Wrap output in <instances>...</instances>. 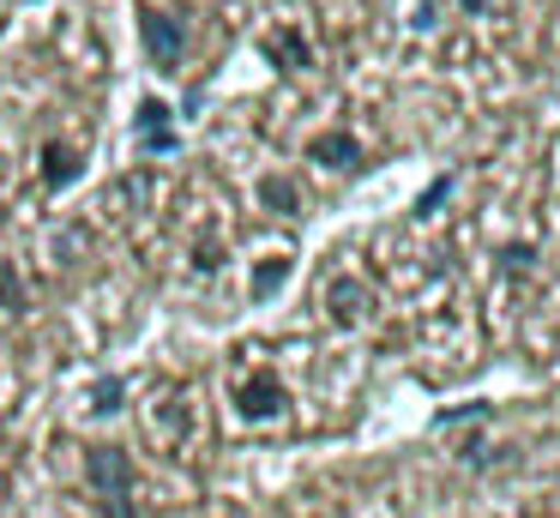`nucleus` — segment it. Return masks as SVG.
Wrapping results in <instances>:
<instances>
[{"label": "nucleus", "instance_id": "1", "mask_svg": "<svg viewBox=\"0 0 560 518\" xmlns=\"http://www.w3.org/2000/svg\"><path fill=\"white\" fill-rule=\"evenodd\" d=\"M91 482H97L103 494L115 500V513H127V500H133V470H127V452H115V446H103V452H91Z\"/></svg>", "mask_w": 560, "mask_h": 518}, {"label": "nucleus", "instance_id": "2", "mask_svg": "<svg viewBox=\"0 0 560 518\" xmlns=\"http://www.w3.org/2000/svg\"><path fill=\"white\" fill-rule=\"evenodd\" d=\"M145 48L158 55V67H175V60H182V24H175L170 12H151L145 19Z\"/></svg>", "mask_w": 560, "mask_h": 518}, {"label": "nucleus", "instance_id": "3", "mask_svg": "<svg viewBox=\"0 0 560 518\" xmlns=\"http://www.w3.org/2000/svg\"><path fill=\"white\" fill-rule=\"evenodd\" d=\"M278 404H283V385L271 380V373H259V380L242 385V416H271Z\"/></svg>", "mask_w": 560, "mask_h": 518}, {"label": "nucleus", "instance_id": "4", "mask_svg": "<svg viewBox=\"0 0 560 518\" xmlns=\"http://www.w3.org/2000/svg\"><path fill=\"white\" fill-rule=\"evenodd\" d=\"M362 313H368V289L355 284V277H338V284H331V320L350 325V320H362Z\"/></svg>", "mask_w": 560, "mask_h": 518}, {"label": "nucleus", "instance_id": "5", "mask_svg": "<svg viewBox=\"0 0 560 518\" xmlns=\"http://www.w3.org/2000/svg\"><path fill=\"white\" fill-rule=\"evenodd\" d=\"M307 157H314V163L343 169V163H355V139H350V133H319V139L307 145Z\"/></svg>", "mask_w": 560, "mask_h": 518}, {"label": "nucleus", "instance_id": "6", "mask_svg": "<svg viewBox=\"0 0 560 518\" xmlns=\"http://www.w3.org/2000/svg\"><path fill=\"white\" fill-rule=\"evenodd\" d=\"M266 55L278 60V67H307V55H314V48H307L302 31H278V36H266Z\"/></svg>", "mask_w": 560, "mask_h": 518}, {"label": "nucleus", "instance_id": "7", "mask_svg": "<svg viewBox=\"0 0 560 518\" xmlns=\"http://www.w3.org/2000/svg\"><path fill=\"white\" fill-rule=\"evenodd\" d=\"M73 169H79L73 145H49V151H43V175H49L55 187H61V181H73Z\"/></svg>", "mask_w": 560, "mask_h": 518}, {"label": "nucleus", "instance_id": "8", "mask_svg": "<svg viewBox=\"0 0 560 518\" xmlns=\"http://www.w3.org/2000/svg\"><path fill=\"white\" fill-rule=\"evenodd\" d=\"M259 199H266L271 211H295V205H302V193H295L283 175H266V181H259Z\"/></svg>", "mask_w": 560, "mask_h": 518}, {"label": "nucleus", "instance_id": "9", "mask_svg": "<svg viewBox=\"0 0 560 518\" xmlns=\"http://www.w3.org/2000/svg\"><path fill=\"white\" fill-rule=\"evenodd\" d=\"M283 277H290V260H266V265L254 272V301L278 296V289H283Z\"/></svg>", "mask_w": 560, "mask_h": 518}, {"label": "nucleus", "instance_id": "10", "mask_svg": "<svg viewBox=\"0 0 560 518\" xmlns=\"http://www.w3.org/2000/svg\"><path fill=\"white\" fill-rule=\"evenodd\" d=\"M115 398H121V385H115V380L97 385V410H115Z\"/></svg>", "mask_w": 560, "mask_h": 518}, {"label": "nucleus", "instance_id": "11", "mask_svg": "<svg viewBox=\"0 0 560 518\" xmlns=\"http://www.w3.org/2000/svg\"><path fill=\"white\" fill-rule=\"evenodd\" d=\"M458 7H464V12H482V7H488V0H458Z\"/></svg>", "mask_w": 560, "mask_h": 518}]
</instances>
